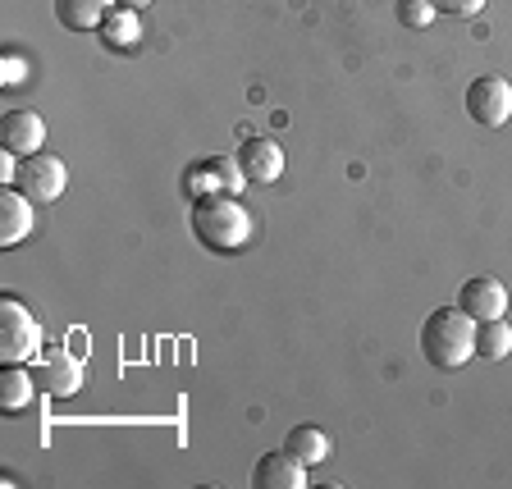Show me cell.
I'll use <instances>...</instances> for the list:
<instances>
[{
  "mask_svg": "<svg viewBox=\"0 0 512 489\" xmlns=\"http://www.w3.org/2000/svg\"><path fill=\"white\" fill-rule=\"evenodd\" d=\"M188 224H192V238L215 256H234L252 243V215L247 206L238 202L234 192H220V197H202L192 202L188 211Z\"/></svg>",
  "mask_w": 512,
  "mask_h": 489,
  "instance_id": "1",
  "label": "cell"
},
{
  "mask_svg": "<svg viewBox=\"0 0 512 489\" xmlns=\"http://www.w3.org/2000/svg\"><path fill=\"white\" fill-rule=\"evenodd\" d=\"M421 352L439 371H462L476 357V320L462 307H435L421 325Z\"/></svg>",
  "mask_w": 512,
  "mask_h": 489,
  "instance_id": "2",
  "label": "cell"
},
{
  "mask_svg": "<svg viewBox=\"0 0 512 489\" xmlns=\"http://www.w3.org/2000/svg\"><path fill=\"white\" fill-rule=\"evenodd\" d=\"M42 357V325L19 298L0 302V362L5 366H32Z\"/></svg>",
  "mask_w": 512,
  "mask_h": 489,
  "instance_id": "3",
  "label": "cell"
},
{
  "mask_svg": "<svg viewBox=\"0 0 512 489\" xmlns=\"http://www.w3.org/2000/svg\"><path fill=\"white\" fill-rule=\"evenodd\" d=\"M247 179L238 170L234 156H206V160H192L183 170V197L188 202H202V197H220V192H243Z\"/></svg>",
  "mask_w": 512,
  "mask_h": 489,
  "instance_id": "4",
  "label": "cell"
},
{
  "mask_svg": "<svg viewBox=\"0 0 512 489\" xmlns=\"http://www.w3.org/2000/svg\"><path fill=\"white\" fill-rule=\"evenodd\" d=\"M467 115L480 128H503L512 119V83L503 74H480L467 83Z\"/></svg>",
  "mask_w": 512,
  "mask_h": 489,
  "instance_id": "5",
  "label": "cell"
},
{
  "mask_svg": "<svg viewBox=\"0 0 512 489\" xmlns=\"http://www.w3.org/2000/svg\"><path fill=\"white\" fill-rule=\"evenodd\" d=\"M69 183V170H64V160L51 156V151H37V156H19V174H14V188L32 202H55Z\"/></svg>",
  "mask_w": 512,
  "mask_h": 489,
  "instance_id": "6",
  "label": "cell"
},
{
  "mask_svg": "<svg viewBox=\"0 0 512 489\" xmlns=\"http://www.w3.org/2000/svg\"><path fill=\"white\" fill-rule=\"evenodd\" d=\"M32 375L42 384V394H51V398H74L78 384H83V366H78L74 357H69V348H60V343L42 348V357L32 362Z\"/></svg>",
  "mask_w": 512,
  "mask_h": 489,
  "instance_id": "7",
  "label": "cell"
},
{
  "mask_svg": "<svg viewBox=\"0 0 512 489\" xmlns=\"http://www.w3.org/2000/svg\"><path fill=\"white\" fill-rule=\"evenodd\" d=\"M458 307L467 311L476 325H485V320H503V311H508V288H503L494 275H476V279L462 284Z\"/></svg>",
  "mask_w": 512,
  "mask_h": 489,
  "instance_id": "8",
  "label": "cell"
},
{
  "mask_svg": "<svg viewBox=\"0 0 512 489\" xmlns=\"http://www.w3.org/2000/svg\"><path fill=\"white\" fill-rule=\"evenodd\" d=\"M234 160L247 183H279V174H284V151L270 138H247L243 147L234 151Z\"/></svg>",
  "mask_w": 512,
  "mask_h": 489,
  "instance_id": "9",
  "label": "cell"
},
{
  "mask_svg": "<svg viewBox=\"0 0 512 489\" xmlns=\"http://www.w3.org/2000/svg\"><path fill=\"white\" fill-rule=\"evenodd\" d=\"M302 485H307V462L293 458L288 448L261 453V462L252 467V489H302Z\"/></svg>",
  "mask_w": 512,
  "mask_h": 489,
  "instance_id": "10",
  "label": "cell"
},
{
  "mask_svg": "<svg viewBox=\"0 0 512 489\" xmlns=\"http://www.w3.org/2000/svg\"><path fill=\"white\" fill-rule=\"evenodd\" d=\"M0 142L14 156H37L46 147V119L37 110H10L5 124H0Z\"/></svg>",
  "mask_w": 512,
  "mask_h": 489,
  "instance_id": "11",
  "label": "cell"
},
{
  "mask_svg": "<svg viewBox=\"0 0 512 489\" xmlns=\"http://www.w3.org/2000/svg\"><path fill=\"white\" fill-rule=\"evenodd\" d=\"M32 197H23L19 188L0 192V247H19L32 234Z\"/></svg>",
  "mask_w": 512,
  "mask_h": 489,
  "instance_id": "12",
  "label": "cell"
},
{
  "mask_svg": "<svg viewBox=\"0 0 512 489\" xmlns=\"http://www.w3.org/2000/svg\"><path fill=\"white\" fill-rule=\"evenodd\" d=\"M96 37H101L106 51H133L138 37H142L138 10H128V5H110V14L101 19V28H96Z\"/></svg>",
  "mask_w": 512,
  "mask_h": 489,
  "instance_id": "13",
  "label": "cell"
},
{
  "mask_svg": "<svg viewBox=\"0 0 512 489\" xmlns=\"http://www.w3.org/2000/svg\"><path fill=\"white\" fill-rule=\"evenodd\" d=\"M115 0H55V19L69 32H96Z\"/></svg>",
  "mask_w": 512,
  "mask_h": 489,
  "instance_id": "14",
  "label": "cell"
},
{
  "mask_svg": "<svg viewBox=\"0 0 512 489\" xmlns=\"http://www.w3.org/2000/svg\"><path fill=\"white\" fill-rule=\"evenodd\" d=\"M284 448L293 453V458L307 462V467H320V462H330V453H334L330 435H325L320 426H293V430H288V439H284Z\"/></svg>",
  "mask_w": 512,
  "mask_h": 489,
  "instance_id": "15",
  "label": "cell"
},
{
  "mask_svg": "<svg viewBox=\"0 0 512 489\" xmlns=\"http://www.w3.org/2000/svg\"><path fill=\"white\" fill-rule=\"evenodd\" d=\"M32 389H37V375L28 366H5V375H0V403H5V412H23L32 403Z\"/></svg>",
  "mask_w": 512,
  "mask_h": 489,
  "instance_id": "16",
  "label": "cell"
},
{
  "mask_svg": "<svg viewBox=\"0 0 512 489\" xmlns=\"http://www.w3.org/2000/svg\"><path fill=\"white\" fill-rule=\"evenodd\" d=\"M508 352H512L508 320H485V325H476V357L480 362H503Z\"/></svg>",
  "mask_w": 512,
  "mask_h": 489,
  "instance_id": "17",
  "label": "cell"
},
{
  "mask_svg": "<svg viewBox=\"0 0 512 489\" xmlns=\"http://www.w3.org/2000/svg\"><path fill=\"white\" fill-rule=\"evenodd\" d=\"M435 5H430V0H398V23H403V28H430V23H435Z\"/></svg>",
  "mask_w": 512,
  "mask_h": 489,
  "instance_id": "18",
  "label": "cell"
},
{
  "mask_svg": "<svg viewBox=\"0 0 512 489\" xmlns=\"http://www.w3.org/2000/svg\"><path fill=\"white\" fill-rule=\"evenodd\" d=\"M439 14H453V19H467V14H480L490 0H430Z\"/></svg>",
  "mask_w": 512,
  "mask_h": 489,
  "instance_id": "19",
  "label": "cell"
},
{
  "mask_svg": "<svg viewBox=\"0 0 512 489\" xmlns=\"http://www.w3.org/2000/svg\"><path fill=\"white\" fill-rule=\"evenodd\" d=\"M115 5H128V10H147L151 0H115Z\"/></svg>",
  "mask_w": 512,
  "mask_h": 489,
  "instance_id": "20",
  "label": "cell"
}]
</instances>
